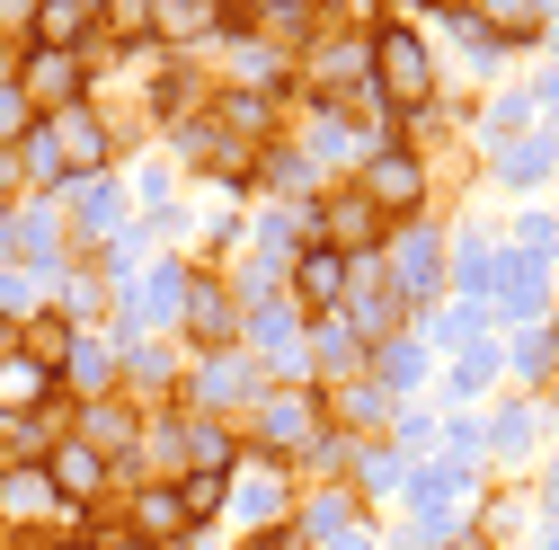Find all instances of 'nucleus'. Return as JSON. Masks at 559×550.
Returning <instances> with one entry per match:
<instances>
[{
	"mask_svg": "<svg viewBox=\"0 0 559 550\" xmlns=\"http://www.w3.org/2000/svg\"><path fill=\"white\" fill-rule=\"evenodd\" d=\"M72 550H107V541H72Z\"/></svg>",
	"mask_w": 559,
	"mask_h": 550,
	"instance_id": "20",
	"label": "nucleus"
},
{
	"mask_svg": "<svg viewBox=\"0 0 559 550\" xmlns=\"http://www.w3.org/2000/svg\"><path fill=\"white\" fill-rule=\"evenodd\" d=\"M223 489H231L223 470H187V479H178V506H187V524H195V515H214V506H223Z\"/></svg>",
	"mask_w": 559,
	"mask_h": 550,
	"instance_id": "13",
	"label": "nucleus"
},
{
	"mask_svg": "<svg viewBox=\"0 0 559 550\" xmlns=\"http://www.w3.org/2000/svg\"><path fill=\"white\" fill-rule=\"evenodd\" d=\"M266 178H275V187H302V178H311V169H302V160H294V152H266Z\"/></svg>",
	"mask_w": 559,
	"mask_h": 550,
	"instance_id": "18",
	"label": "nucleus"
},
{
	"mask_svg": "<svg viewBox=\"0 0 559 550\" xmlns=\"http://www.w3.org/2000/svg\"><path fill=\"white\" fill-rule=\"evenodd\" d=\"M249 19H258V27H275V36H294V45H302L320 10H311V0H266V10H249Z\"/></svg>",
	"mask_w": 559,
	"mask_h": 550,
	"instance_id": "14",
	"label": "nucleus"
},
{
	"mask_svg": "<svg viewBox=\"0 0 559 550\" xmlns=\"http://www.w3.org/2000/svg\"><path fill=\"white\" fill-rule=\"evenodd\" d=\"M382 231H373V204L346 187V195H329L320 204V249H337V258H356V249H373Z\"/></svg>",
	"mask_w": 559,
	"mask_h": 550,
	"instance_id": "4",
	"label": "nucleus"
},
{
	"mask_svg": "<svg viewBox=\"0 0 559 550\" xmlns=\"http://www.w3.org/2000/svg\"><path fill=\"white\" fill-rule=\"evenodd\" d=\"M214 19H223V10H204V0H169V10H152V27H160V36H204Z\"/></svg>",
	"mask_w": 559,
	"mask_h": 550,
	"instance_id": "15",
	"label": "nucleus"
},
{
	"mask_svg": "<svg viewBox=\"0 0 559 550\" xmlns=\"http://www.w3.org/2000/svg\"><path fill=\"white\" fill-rule=\"evenodd\" d=\"M258 427H266V444H275V453H294V444L311 435V408H302L294 391H275V399H266V418H258Z\"/></svg>",
	"mask_w": 559,
	"mask_h": 550,
	"instance_id": "9",
	"label": "nucleus"
},
{
	"mask_svg": "<svg viewBox=\"0 0 559 550\" xmlns=\"http://www.w3.org/2000/svg\"><path fill=\"white\" fill-rule=\"evenodd\" d=\"M45 382H53V373H45L36 356H0V408H36Z\"/></svg>",
	"mask_w": 559,
	"mask_h": 550,
	"instance_id": "8",
	"label": "nucleus"
},
{
	"mask_svg": "<svg viewBox=\"0 0 559 550\" xmlns=\"http://www.w3.org/2000/svg\"><path fill=\"white\" fill-rule=\"evenodd\" d=\"M187 328L204 337V347H223V337H231V302H223V285H195V294H187Z\"/></svg>",
	"mask_w": 559,
	"mask_h": 550,
	"instance_id": "11",
	"label": "nucleus"
},
{
	"mask_svg": "<svg viewBox=\"0 0 559 550\" xmlns=\"http://www.w3.org/2000/svg\"><path fill=\"white\" fill-rule=\"evenodd\" d=\"M373 89H382V107H427V89H436V72H427V45H417V27H373Z\"/></svg>",
	"mask_w": 559,
	"mask_h": 550,
	"instance_id": "1",
	"label": "nucleus"
},
{
	"mask_svg": "<svg viewBox=\"0 0 559 550\" xmlns=\"http://www.w3.org/2000/svg\"><path fill=\"white\" fill-rule=\"evenodd\" d=\"M72 81H81V62H72V53H36V98L72 107Z\"/></svg>",
	"mask_w": 559,
	"mask_h": 550,
	"instance_id": "12",
	"label": "nucleus"
},
{
	"mask_svg": "<svg viewBox=\"0 0 559 550\" xmlns=\"http://www.w3.org/2000/svg\"><path fill=\"white\" fill-rule=\"evenodd\" d=\"M45 470H53L62 498H98V479H107V462L90 444H45Z\"/></svg>",
	"mask_w": 559,
	"mask_h": 550,
	"instance_id": "7",
	"label": "nucleus"
},
{
	"mask_svg": "<svg viewBox=\"0 0 559 550\" xmlns=\"http://www.w3.org/2000/svg\"><path fill=\"white\" fill-rule=\"evenodd\" d=\"M294 294H302V311H329V302H337V294H346V258H337V249H320V240H311V249H302V258H294Z\"/></svg>",
	"mask_w": 559,
	"mask_h": 550,
	"instance_id": "6",
	"label": "nucleus"
},
{
	"mask_svg": "<svg viewBox=\"0 0 559 550\" xmlns=\"http://www.w3.org/2000/svg\"><path fill=\"white\" fill-rule=\"evenodd\" d=\"M373 214H417V195H427V169H417L408 152H373L365 160V187H356Z\"/></svg>",
	"mask_w": 559,
	"mask_h": 550,
	"instance_id": "3",
	"label": "nucleus"
},
{
	"mask_svg": "<svg viewBox=\"0 0 559 550\" xmlns=\"http://www.w3.org/2000/svg\"><path fill=\"white\" fill-rule=\"evenodd\" d=\"M133 524H143L152 541H178V533H187V506H178V489H143V498H133Z\"/></svg>",
	"mask_w": 559,
	"mask_h": 550,
	"instance_id": "10",
	"label": "nucleus"
},
{
	"mask_svg": "<svg viewBox=\"0 0 559 550\" xmlns=\"http://www.w3.org/2000/svg\"><path fill=\"white\" fill-rule=\"evenodd\" d=\"M0 133H27V98H19L10 81H0Z\"/></svg>",
	"mask_w": 559,
	"mask_h": 550,
	"instance_id": "17",
	"label": "nucleus"
},
{
	"mask_svg": "<svg viewBox=\"0 0 559 550\" xmlns=\"http://www.w3.org/2000/svg\"><path fill=\"white\" fill-rule=\"evenodd\" d=\"M98 152H107V133H98V116L90 107H53V124H36V143H27V160L53 178V169H98Z\"/></svg>",
	"mask_w": 559,
	"mask_h": 550,
	"instance_id": "2",
	"label": "nucleus"
},
{
	"mask_svg": "<svg viewBox=\"0 0 559 550\" xmlns=\"http://www.w3.org/2000/svg\"><path fill=\"white\" fill-rule=\"evenodd\" d=\"M62 373H72L81 391H107V382H116V356H107V347H72V356H62Z\"/></svg>",
	"mask_w": 559,
	"mask_h": 550,
	"instance_id": "16",
	"label": "nucleus"
},
{
	"mask_svg": "<svg viewBox=\"0 0 559 550\" xmlns=\"http://www.w3.org/2000/svg\"><path fill=\"white\" fill-rule=\"evenodd\" d=\"M249 550H294V533H266V541H249Z\"/></svg>",
	"mask_w": 559,
	"mask_h": 550,
	"instance_id": "19",
	"label": "nucleus"
},
{
	"mask_svg": "<svg viewBox=\"0 0 559 550\" xmlns=\"http://www.w3.org/2000/svg\"><path fill=\"white\" fill-rule=\"evenodd\" d=\"M90 27H98V0H45V10H27V36H36L45 53L90 45Z\"/></svg>",
	"mask_w": 559,
	"mask_h": 550,
	"instance_id": "5",
	"label": "nucleus"
}]
</instances>
